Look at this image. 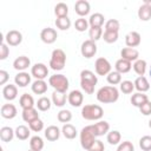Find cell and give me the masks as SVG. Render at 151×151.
<instances>
[{
    "label": "cell",
    "mask_w": 151,
    "mask_h": 151,
    "mask_svg": "<svg viewBox=\"0 0 151 151\" xmlns=\"http://www.w3.org/2000/svg\"><path fill=\"white\" fill-rule=\"evenodd\" d=\"M133 84H134V88H136L138 92H142V93L149 91V88H150V83H149V80H147L144 76H139V77L134 80Z\"/></svg>",
    "instance_id": "cell-21"
},
{
    "label": "cell",
    "mask_w": 151,
    "mask_h": 151,
    "mask_svg": "<svg viewBox=\"0 0 151 151\" xmlns=\"http://www.w3.org/2000/svg\"><path fill=\"white\" fill-rule=\"evenodd\" d=\"M106 139H107L109 144H111V145H117V144H119V142H120V139H122V134H120L119 131L113 130V131H110V132L107 133Z\"/></svg>",
    "instance_id": "cell-37"
},
{
    "label": "cell",
    "mask_w": 151,
    "mask_h": 151,
    "mask_svg": "<svg viewBox=\"0 0 151 151\" xmlns=\"http://www.w3.org/2000/svg\"><path fill=\"white\" fill-rule=\"evenodd\" d=\"M147 100H149L147 96L144 94V93H142V92H137V93L132 94V97H131V104H132L133 106L138 107V109H139L143 104H145Z\"/></svg>",
    "instance_id": "cell-26"
},
{
    "label": "cell",
    "mask_w": 151,
    "mask_h": 151,
    "mask_svg": "<svg viewBox=\"0 0 151 151\" xmlns=\"http://www.w3.org/2000/svg\"><path fill=\"white\" fill-rule=\"evenodd\" d=\"M31 76H33L37 80H44L48 76V68L42 63H37L31 68Z\"/></svg>",
    "instance_id": "cell-8"
},
{
    "label": "cell",
    "mask_w": 151,
    "mask_h": 151,
    "mask_svg": "<svg viewBox=\"0 0 151 151\" xmlns=\"http://www.w3.org/2000/svg\"><path fill=\"white\" fill-rule=\"evenodd\" d=\"M88 21L85 19V18H79V19H77L76 20V22H74V27H76V29L77 31H79V32H84V31H86L87 28H88Z\"/></svg>",
    "instance_id": "cell-46"
},
{
    "label": "cell",
    "mask_w": 151,
    "mask_h": 151,
    "mask_svg": "<svg viewBox=\"0 0 151 151\" xmlns=\"http://www.w3.org/2000/svg\"><path fill=\"white\" fill-rule=\"evenodd\" d=\"M48 85H51L54 91L66 93L68 90V79L64 74H53L48 79Z\"/></svg>",
    "instance_id": "cell-4"
},
{
    "label": "cell",
    "mask_w": 151,
    "mask_h": 151,
    "mask_svg": "<svg viewBox=\"0 0 151 151\" xmlns=\"http://www.w3.org/2000/svg\"><path fill=\"white\" fill-rule=\"evenodd\" d=\"M9 54V48L6 42H1L0 45V60H5Z\"/></svg>",
    "instance_id": "cell-50"
},
{
    "label": "cell",
    "mask_w": 151,
    "mask_h": 151,
    "mask_svg": "<svg viewBox=\"0 0 151 151\" xmlns=\"http://www.w3.org/2000/svg\"><path fill=\"white\" fill-rule=\"evenodd\" d=\"M0 113L5 119H13L17 116V107L13 104H4L1 106Z\"/></svg>",
    "instance_id": "cell-17"
},
{
    "label": "cell",
    "mask_w": 151,
    "mask_h": 151,
    "mask_svg": "<svg viewBox=\"0 0 151 151\" xmlns=\"http://www.w3.org/2000/svg\"><path fill=\"white\" fill-rule=\"evenodd\" d=\"M117 151H134V146L131 142L125 140L123 143H120L117 147Z\"/></svg>",
    "instance_id": "cell-49"
},
{
    "label": "cell",
    "mask_w": 151,
    "mask_h": 151,
    "mask_svg": "<svg viewBox=\"0 0 151 151\" xmlns=\"http://www.w3.org/2000/svg\"><path fill=\"white\" fill-rule=\"evenodd\" d=\"M80 52L83 54V57L90 59L92 57H94V54L97 53V45L93 40L91 39H87L85 40L83 44H81V47H80Z\"/></svg>",
    "instance_id": "cell-7"
},
{
    "label": "cell",
    "mask_w": 151,
    "mask_h": 151,
    "mask_svg": "<svg viewBox=\"0 0 151 151\" xmlns=\"http://www.w3.org/2000/svg\"><path fill=\"white\" fill-rule=\"evenodd\" d=\"M120 55L123 59L125 60H129V61H136L138 60V57H139V52L136 50V48H131V47H124L122 51H120Z\"/></svg>",
    "instance_id": "cell-15"
},
{
    "label": "cell",
    "mask_w": 151,
    "mask_h": 151,
    "mask_svg": "<svg viewBox=\"0 0 151 151\" xmlns=\"http://www.w3.org/2000/svg\"><path fill=\"white\" fill-rule=\"evenodd\" d=\"M66 64V54L63 50L60 48H55L52 52L51 55V60H50V66L52 70L54 71H60L64 68Z\"/></svg>",
    "instance_id": "cell-3"
},
{
    "label": "cell",
    "mask_w": 151,
    "mask_h": 151,
    "mask_svg": "<svg viewBox=\"0 0 151 151\" xmlns=\"http://www.w3.org/2000/svg\"><path fill=\"white\" fill-rule=\"evenodd\" d=\"M44 147V140L39 136H33L29 139V149L34 151H41Z\"/></svg>",
    "instance_id": "cell-33"
},
{
    "label": "cell",
    "mask_w": 151,
    "mask_h": 151,
    "mask_svg": "<svg viewBox=\"0 0 151 151\" xmlns=\"http://www.w3.org/2000/svg\"><path fill=\"white\" fill-rule=\"evenodd\" d=\"M54 13L57 15V18H63V17H67V13H68V7L66 4L64 2H59L55 5L54 7Z\"/></svg>",
    "instance_id": "cell-39"
},
{
    "label": "cell",
    "mask_w": 151,
    "mask_h": 151,
    "mask_svg": "<svg viewBox=\"0 0 151 151\" xmlns=\"http://www.w3.org/2000/svg\"><path fill=\"white\" fill-rule=\"evenodd\" d=\"M22 119L26 123H32L35 119H39V113L38 110H35L34 107H29V109H25L22 110Z\"/></svg>",
    "instance_id": "cell-23"
},
{
    "label": "cell",
    "mask_w": 151,
    "mask_h": 151,
    "mask_svg": "<svg viewBox=\"0 0 151 151\" xmlns=\"http://www.w3.org/2000/svg\"><path fill=\"white\" fill-rule=\"evenodd\" d=\"M35 105H37L39 111H47L51 107V100L47 97H41V98L38 99Z\"/></svg>",
    "instance_id": "cell-40"
},
{
    "label": "cell",
    "mask_w": 151,
    "mask_h": 151,
    "mask_svg": "<svg viewBox=\"0 0 151 151\" xmlns=\"http://www.w3.org/2000/svg\"><path fill=\"white\" fill-rule=\"evenodd\" d=\"M14 81H15V85H18L19 87H26L31 83V74H28L25 71L24 72H19L14 77Z\"/></svg>",
    "instance_id": "cell-19"
},
{
    "label": "cell",
    "mask_w": 151,
    "mask_h": 151,
    "mask_svg": "<svg viewBox=\"0 0 151 151\" xmlns=\"http://www.w3.org/2000/svg\"><path fill=\"white\" fill-rule=\"evenodd\" d=\"M66 99H67V96L66 93L64 92H58V91H54L52 93V101L55 106L58 107H61L66 104Z\"/></svg>",
    "instance_id": "cell-27"
},
{
    "label": "cell",
    "mask_w": 151,
    "mask_h": 151,
    "mask_svg": "<svg viewBox=\"0 0 151 151\" xmlns=\"http://www.w3.org/2000/svg\"><path fill=\"white\" fill-rule=\"evenodd\" d=\"M60 133H61V131H60L59 127L55 126V125H51V126H48V127L45 130V137H46V139L50 140V142H55L57 139H59Z\"/></svg>",
    "instance_id": "cell-22"
},
{
    "label": "cell",
    "mask_w": 151,
    "mask_h": 151,
    "mask_svg": "<svg viewBox=\"0 0 151 151\" xmlns=\"http://www.w3.org/2000/svg\"><path fill=\"white\" fill-rule=\"evenodd\" d=\"M88 35H90V39L93 40V41L100 39L103 37V29H101V27H90Z\"/></svg>",
    "instance_id": "cell-44"
},
{
    "label": "cell",
    "mask_w": 151,
    "mask_h": 151,
    "mask_svg": "<svg viewBox=\"0 0 151 151\" xmlns=\"http://www.w3.org/2000/svg\"><path fill=\"white\" fill-rule=\"evenodd\" d=\"M139 146L143 151H151V136H143L139 139Z\"/></svg>",
    "instance_id": "cell-45"
},
{
    "label": "cell",
    "mask_w": 151,
    "mask_h": 151,
    "mask_svg": "<svg viewBox=\"0 0 151 151\" xmlns=\"http://www.w3.org/2000/svg\"><path fill=\"white\" fill-rule=\"evenodd\" d=\"M94 142H96V136H94L92 125H87V126L83 127L81 131H80V144H81V147L85 149V150H88Z\"/></svg>",
    "instance_id": "cell-5"
},
{
    "label": "cell",
    "mask_w": 151,
    "mask_h": 151,
    "mask_svg": "<svg viewBox=\"0 0 151 151\" xmlns=\"http://www.w3.org/2000/svg\"><path fill=\"white\" fill-rule=\"evenodd\" d=\"M5 40H6V44L9 46H18L22 41V34L17 29H11L7 32Z\"/></svg>",
    "instance_id": "cell-9"
},
{
    "label": "cell",
    "mask_w": 151,
    "mask_h": 151,
    "mask_svg": "<svg viewBox=\"0 0 151 151\" xmlns=\"http://www.w3.org/2000/svg\"><path fill=\"white\" fill-rule=\"evenodd\" d=\"M61 133L64 134V137L66 139H74L77 137V130L72 124H64L63 129H61Z\"/></svg>",
    "instance_id": "cell-30"
},
{
    "label": "cell",
    "mask_w": 151,
    "mask_h": 151,
    "mask_svg": "<svg viewBox=\"0 0 151 151\" xmlns=\"http://www.w3.org/2000/svg\"><path fill=\"white\" fill-rule=\"evenodd\" d=\"M67 101L74 107H79L84 101V96L79 90H73L67 96Z\"/></svg>",
    "instance_id": "cell-11"
},
{
    "label": "cell",
    "mask_w": 151,
    "mask_h": 151,
    "mask_svg": "<svg viewBox=\"0 0 151 151\" xmlns=\"http://www.w3.org/2000/svg\"><path fill=\"white\" fill-rule=\"evenodd\" d=\"M106 79H107V83L109 84H111L112 86H114V85L122 83V74L119 72H117V71H111L106 76Z\"/></svg>",
    "instance_id": "cell-38"
},
{
    "label": "cell",
    "mask_w": 151,
    "mask_h": 151,
    "mask_svg": "<svg viewBox=\"0 0 151 151\" xmlns=\"http://www.w3.org/2000/svg\"><path fill=\"white\" fill-rule=\"evenodd\" d=\"M103 39L107 44H113V42H116L118 40V32H109V31H105L103 33Z\"/></svg>",
    "instance_id": "cell-47"
},
{
    "label": "cell",
    "mask_w": 151,
    "mask_h": 151,
    "mask_svg": "<svg viewBox=\"0 0 151 151\" xmlns=\"http://www.w3.org/2000/svg\"><path fill=\"white\" fill-rule=\"evenodd\" d=\"M133 90H134V84L132 81H130V80H123L120 83V91L123 93L130 94V93L133 92Z\"/></svg>",
    "instance_id": "cell-42"
},
{
    "label": "cell",
    "mask_w": 151,
    "mask_h": 151,
    "mask_svg": "<svg viewBox=\"0 0 151 151\" xmlns=\"http://www.w3.org/2000/svg\"><path fill=\"white\" fill-rule=\"evenodd\" d=\"M146 66H147V64H146V61L143 60V59L136 60V61L133 63V65H132L134 72H136L138 76H144V73L146 72Z\"/></svg>",
    "instance_id": "cell-35"
},
{
    "label": "cell",
    "mask_w": 151,
    "mask_h": 151,
    "mask_svg": "<svg viewBox=\"0 0 151 151\" xmlns=\"http://www.w3.org/2000/svg\"><path fill=\"white\" fill-rule=\"evenodd\" d=\"M92 129H93L94 136L96 137H100V136H104L105 133H109L110 124L107 122H105V120H99L98 123L92 125Z\"/></svg>",
    "instance_id": "cell-13"
},
{
    "label": "cell",
    "mask_w": 151,
    "mask_h": 151,
    "mask_svg": "<svg viewBox=\"0 0 151 151\" xmlns=\"http://www.w3.org/2000/svg\"><path fill=\"white\" fill-rule=\"evenodd\" d=\"M19 104L22 107V110L29 109V107H33L34 106V99H33V97L31 94L24 93V94H21V97L19 99Z\"/></svg>",
    "instance_id": "cell-31"
},
{
    "label": "cell",
    "mask_w": 151,
    "mask_h": 151,
    "mask_svg": "<svg viewBox=\"0 0 151 151\" xmlns=\"http://www.w3.org/2000/svg\"><path fill=\"white\" fill-rule=\"evenodd\" d=\"M138 18L142 21H147L151 19V5L143 4L138 9Z\"/></svg>",
    "instance_id": "cell-29"
},
{
    "label": "cell",
    "mask_w": 151,
    "mask_h": 151,
    "mask_svg": "<svg viewBox=\"0 0 151 151\" xmlns=\"http://www.w3.org/2000/svg\"><path fill=\"white\" fill-rule=\"evenodd\" d=\"M149 74H150V78H151V66H150V71H149Z\"/></svg>",
    "instance_id": "cell-55"
},
{
    "label": "cell",
    "mask_w": 151,
    "mask_h": 151,
    "mask_svg": "<svg viewBox=\"0 0 151 151\" xmlns=\"http://www.w3.org/2000/svg\"><path fill=\"white\" fill-rule=\"evenodd\" d=\"M104 150H105V146H104L103 142L96 139V142L91 145V147H90L87 151H104Z\"/></svg>",
    "instance_id": "cell-52"
},
{
    "label": "cell",
    "mask_w": 151,
    "mask_h": 151,
    "mask_svg": "<svg viewBox=\"0 0 151 151\" xmlns=\"http://www.w3.org/2000/svg\"><path fill=\"white\" fill-rule=\"evenodd\" d=\"M90 2L86 1V0H78L74 5V11L78 15H80V18H83L84 15L88 14L90 13Z\"/></svg>",
    "instance_id": "cell-14"
},
{
    "label": "cell",
    "mask_w": 151,
    "mask_h": 151,
    "mask_svg": "<svg viewBox=\"0 0 151 151\" xmlns=\"http://www.w3.org/2000/svg\"><path fill=\"white\" fill-rule=\"evenodd\" d=\"M119 27H120V24L117 19H110L105 24V31H109V32H118Z\"/></svg>",
    "instance_id": "cell-41"
},
{
    "label": "cell",
    "mask_w": 151,
    "mask_h": 151,
    "mask_svg": "<svg viewBox=\"0 0 151 151\" xmlns=\"http://www.w3.org/2000/svg\"><path fill=\"white\" fill-rule=\"evenodd\" d=\"M104 114V110L100 105L88 104L81 109V116L86 120H99Z\"/></svg>",
    "instance_id": "cell-2"
},
{
    "label": "cell",
    "mask_w": 151,
    "mask_h": 151,
    "mask_svg": "<svg viewBox=\"0 0 151 151\" xmlns=\"http://www.w3.org/2000/svg\"><path fill=\"white\" fill-rule=\"evenodd\" d=\"M57 118H58V120H59L60 123L67 124V123L72 119V113H71V111H68V110H60V111L58 112Z\"/></svg>",
    "instance_id": "cell-43"
},
{
    "label": "cell",
    "mask_w": 151,
    "mask_h": 151,
    "mask_svg": "<svg viewBox=\"0 0 151 151\" xmlns=\"http://www.w3.org/2000/svg\"><path fill=\"white\" fill-rule=\"evenodd\" d=\"M149 127H150V129H151V119H150V120H149Z\"/></svg>",
    "instance_id": "cell-54"
},
{
    "label": "cell",
    "mask_w": 151,
    "mask_h": 151,
    "mask_svg": "<svg viewBox=\"0 0 151 151\" xmlns=\"http://www.w3.org/2000/svg\"><path fill=\"white\" fill-rule=\"evenodd\" d=\"M31 88L35 94H44L47 91V83L45 80H35L32 83Z\"/></svg>",
    "instance_id": "cell-25"
},
{
    "label": "cell",
    "mask_w": 151,
    "mask_h": 151,
    "mask_svg": "<svg viewBox=\"0 0 151 151\" xmlns=\"http://www.w3.org/2000/svg\"><path fill=\"white\" fill-rule=\"evenodd\" d=\"M28 126H29V129H31L32 131H34V132H39V131H41V130L44 129V122L39 118V119H35L34 122L29 123Z\"/></svg>",
    "instance_id": "cell-48"
},
{
    "label": "cell",
    "mask_w": 151,
    "mask_h": 151,
    "mask_svg": "<svg viewBox=\"0 0 151 151\" xmlns=\"http://www.w3.org/2000/svg\"><path fill=\"white\" fill-rule=\"evenodd\" d=\"M28 151H34V150H31V149H29V150H28Z\"/></svg>",
    "instance_id": "cell-56"
},
{
    "label": "cell",
    "mask_w": 151,
    "mask_h": 151,
    "mask_svg": "<svg viewBox=\"0 0 151 151\" xmlns=\"http://www.w3.org/2000/svg\"><path fill=\"white\" fill-rule=\"evenodd\" d=\"M114 67H116V71H117V72H119L120 74H123V73H127V72L131 70L132 65H131V61L120 58V59H118V60L116 61Z\"/></svg>",
    "instance_id": "cell-24"
},
{
    "label": "cell",
    "mask_w": 151,
    "mask_h": 151,
    "mask_svg": "<svg viewBox=\"0 0 151 151\" xmlns=\"http://www.w3.org/2000/svg\"><path fill=\"white\" fill-rule=\"evenodd\" d=\"M2 94H4V98L6 100H14L18 96V88H17V85H13V84H8L6 85L4 88H2Z\"/></svg>",
    "instance_id": "cell-18"
},
{
    "label": "cell",
    "mask_w": 151,
    "mask_h": 151,
    "mask_svg": "<svg viewBox=\"0 0 151 151\" xmlns=\"http://www.w3.org/2000/svg\"><path fill=\"white\" fill-rule=\"evenodd\" d=\"M55 26L57 28L61 31H66L71 27V20L68 17H63V18H57L55 19Z\"/></svg>",
    "instance_id": "cell-36"
},
{
    "label": "cell",
    "mask_w": 151,
    "mask_h": 151,
    "mask_svg": "<svg viewBox=\"0 0 151 151\" xmlns=\"http://www.w3.org/2000/svg\"><path fill=\"white\" fill-rule=\"evenodd\" d=\"M140 40H142L140 34L136 31H132V32L127 33L126 37H125V44H126L127 47H131V48L137 47L140 44Z\"/></svg>",
    "instance_id": "cell-12"
},
{
    "label": "cell",
    "mask_w": 151,
    "mask_h": 151,
    "mask_svg": "<svg viewBox=\"0 0 151 151\" xmlns=\"http://www.w3.org/2000/svg\"><path fill=\"white\" fill-rule=\"evenodd\" d=\"M29 65H31V60L26 55H20L13 61V67L18 71H21V72H24Z\"/></svg>",
    "instance_id": "cell-16"
},
{
    "label": "cell",
    "mask_w": 151,
    "mask_h": 151,
    "mask_svg": "<svg viewBox=\"0 0 151 151\" xmlns=\"http://www.w3.org/2000/svg\"><path fill=\"white\" fill-rule=\"evenodd\" d=\"M94 70L98 76H107L111 72V64L106 58H98L94 63Z\"/></svg>",
    "instance_id": "cell-6"
},
{
    "label": "cell",
    "mask_w": 151,
    "mask_h": 151,
    "mask_svg": "<svg viewBox=\"0 0 151 151\" xmlns=\"http://www.w3.org/2000/svg\"><path fill=\"white\" fill-rule=\"evenodd\" d=\"M139 111L144 116H150L151 114V101L147 100L145 104H143L140 107H139Z\"/></svg>",
    "instance_id": "cell-51"
},
{
    "label": "cell",
    "mask_w": 151,
    "mask_h": 151,
    "mask_svg": "<svg viewBox=\"0 0 151 151\" xmlns=\"http://www.w3.org/2000/svg\"><path fill=\"white\" fill-rule=\"evenodd\" d=\"M80 81H84V83H88V84H92V85H97L98 83V78L97 76L90 71V70H83L80 72Z\"/></svg>",
    "instance_id": "cell-20"
},
{
    "label": "cell",
    "mask_w": 151,
    "mask_h": 151,
    "mask_svg": "<svg viewBox=\"0 0 151 151\" xmlns=\"http://www.w3.org/2000/svg\"><path fill=\"white\" fill-rule=\"evenodd\" d=\"M29 129L26 125H19L15 129V137L20 140H26L29 137Z\"/></svg>",
    "instance_id": "cell-34"
},
{
    "label": "cell",
    "mask_w": 151,
    "mask_h": 151,
    "mask_svg": "<svg viewBox=\"0 0 151 151\" xmlns=\"http://www.w3.org/2000/svg\"><path fill=\"white\" fill-rule=\"evenodd\" d=\"M15 136V131L9 126H2L0 129V138L2 142H11Z\"/></svg>",
    "instance_id": "cell-28"
},
{
    "label": "cell",
    "mask_w": 151,
    "mask_h": 151,
    "mask_svg": "<svg viewBox=\"0 0 151 151\" xmlns=\"http://www.w3.org/2000/svg\"><path fill=\"white\" fill-rule=\"evenodd\" d=\"M8 78H9L8 73L5 70H0V85H5L6 81L8 80Z\"/></svg>",
    "instance_id": "cell-53"
},
{
    "label": "cell",
    "mask_w": 151,
    "mask_h": 151,
    "mask_svg": "<svg viewBox=\"0 0 151 151\" xmlns=\"http://www.w3.org/2000/svg\"><path fill=\"white\" fill-rule=\"evenodd\" d=\"M104 21H105V18L101 13H94L88 19V24L91 27H101Z\"/></svg>",
    "instance_id": "cell-32"
},
{
    "label": "cell",
    "mask_w": 151,
    "mask_h": 151,
    "mask_svg": "<svg viewBox=\"0 0 151 151\" xmlns=\"http://www.w3.org/2000/svg\"><path fill=\"white\" fill-rule=\"evenodd\" d=\"M119 98V91L116 86H103L97 92L98 101L103 104H111L117 101Z\"/></svg>",
    "instance_id": "cell-1"
},
{
    "label": "cell",
    "mask_w": 151,
    "mask_h": 151,
    "mask_svg": "<svg viewBox=\"0 0 151 151\" xmlns=\"http://www.w3.org/2000/svg\"><path fill=\"white\" fill-rule=\"evenodd\" d=\"M58 38V33L54 28L51 27H46L40 32V39L45 42V44H53Z\"/></svg>",
    "instance_id": "cell-10"
}]
</instances>
